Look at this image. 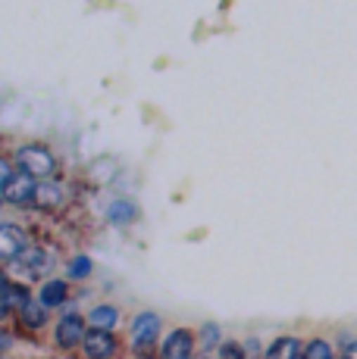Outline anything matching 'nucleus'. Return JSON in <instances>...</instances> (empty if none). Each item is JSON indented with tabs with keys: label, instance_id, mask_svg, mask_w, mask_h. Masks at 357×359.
<instances>
[{
	"label": "nucleus",
	"instance_id": "2",
	"mask_svg": "<svg viewBox=\"0 0 357 359\" xmlns=\"http://www.w3.org/2000/svg\"><path fill=\"white\" fill-rule=\"evenodd\" d=\"M157 331H160V319L154 313H141L138 319L132 322V350L141 359L154 356V341H157Z\"/></svg>",
	"mask_w": 357,
	"mask_h": 359
},
{
	"label": "nucleus",
	"instance_id": "10",
	"mask_svg": "<svg viewBox=\"0 0 357 359\" xmlns=\"http://www.w3.org/2000/svg\"><path fill=\"white\" fill-rule=\"evenodd\" d=\"M301 356V341L298 337H279L270 350H266L264 359H298Z\"/></svg>",
	"mask_w": 357,
	"mask_h": 359
},
{
	"label": "nucleus",
	"instance_id": "20",
	"mask_svg": "<svg viewBox=\"0 0 357 359\" xmlns=\"http://www.w3.org/2000/svg\"><path fill=\"white\" fill-rule=\"evenodd\" d=\"M342 359H357V341H345V347H342Z\"/></svg>",
	"mask_w": 357,
	"mask_h": 359
},
{
	"label": "nucleus",
	"instance_id": "4",
	"mask_svg": "<svg viewBox=\"0 0 357 359\" xmlns=\"http://www.w3.org/2000/svg\"><path fill=\"white\" fill-rule=\"evenodd\" d=\"M85 319H82L75 309H70V313L63 316V319L57 322V344L63 350H72L75 344H85Z\"/></svg>",
	"mask_w": 357,
	"mask_h": 359
},
{
	"label": "nucleus",
	"instance_id": "13",
	"mask_svg": "<svg viewBox=\"0 0 357 359\" xmlns=\"http://www.w3.org/2000/svg\"><path fill=\"white\" fill-rule=\"evenodd\" d=\"M88 322H91L94 328H104V331H110L119 322V313H116L113 306H94L91 309V316H88Z\"/></svg>",
	"mask_w": 357,
	"mask_h": 359
},
{
	"label": "nucleus",
	"instance_id": "11",
	"mask_svg": "<svg viewBox=\"0 0 357 359\" xmlns=\"http://www.w3.org/2000/svg\"><path fill=\"white\" fill-rule=\"evenodd\" d=\"M66 297H70V291H66V281H47V285L41 287V303H44L47 309L63 306Z\"/></svg>",
	"mask_w": 357,
	"mask_h": 359
},
{
	"label": "nucleus",
	"instance_id": "3",
	"mask_svg": "<svg viewBox=\"0 0 357 359\" xmlns=\"http://www.w3.org/2000/svg\"><path fill=\"white\" fill-rule=\"evenodd\" d=\"M35 191H38L35 178L25 175V172H16L13 178H6L4 182V200L6 203H16V206L35 203Z\"/></svg>",
	"mask_w": 357,
	"mask_h": 359
},
{
	"label": "nucleus",
	"instance_id": "8",
	"mask_svg": "<svg viewBox=\"0 0 357 359\" xmlns=\"http://www.w3.org/2000/svg\"><path fill=\"white\" fill-rule=\"evenodd\" d=\"M29 303H32V300H29V291H25V287H19L16 281H10V278L4 281V316L16 313V309L22 313Z\"/></svg>",
	"mask_w": 357,
	"mask_h": 359
},
{
	"label": "nucleus",
	"instance_id": "17",
	"mask_svg": "<svg viewBox=\"0 0 357 359\" xmlns=\"http://www.w3.org/2000/svg\"><path fill=\"white\" fill-rule=\"evenodd\" d=\"M91 275V259L88 257H75L70 262V278H88Z\"/></svg>",
	"mask_w": 357,
	"mask_h": 359
},
{
	"label": "nucleus",
	"instance_id": "19",
	"mask_svg": "<svg viewBox=\"0 0 357 359\" xmlns=\"http://www.w3.org/2000/svg\"><path fill=\"white\" fill-rule=\"evenodd\" d=\"M216 341H219V328H216V325H204V347L214 350Z\"/></svg>",
	"mask_w": 357,
	"mask_h": 359
},
{
	"label": "nucleus",
	"instance_id": "9",
	"mask_svg": "<svg viewBox=\"0 0 357 359\" xmlns=\"http://www.w3.org/2000/svg\"><path fill=\"white\" fill-rule=\"evenodd\" d=\"M16 262H19V269H22V272H29V275H44L47 269H51V253L29 247V250H25Z\"/></svg>",
	"mask_w": 357,
	"mask_h": 359
},
{
	"label": "nucleus",
	"instance_id": "15",
	"mask_svg": "<svg viewBox=\"0 0 357 359\" xmlns=\"http://www.w3.org/2000/svg\"><path fill=\"white\" fill-rule=\"evenodd\" d=\"M19 319H22V325H29V328H41L47 322V306L44 303H29V306L19 313Z\"/></svg>",
	"mask_w": 357,
	"mask_h": 359
},
{
	"label": "nucleus",
	"instance_id": "14",
	"mask_svg": "<svg viewBox=\"0 0 357 359\" xmlns=\"http://www.w3.org/2000/svg\"><path fill=\"white\" fill-rule=\"evenodd\" d=\"M60 200H63V188H60V184H38V191H35V203L38 206H57Z\"/></svg>",
	"mask_w": 357,
	"mask_h": 359
},
{
	"label": "nucleus",
	"instance_id": "7",
	"mask_svg": "<svg viewBox=\"0 0 357 359\" xmlns=\"http://www.w3.org/2000/svg\"><path fill=\"white\" fill-rule=\"evenodd\" d=\"M191 347H195V341H191V331L178 328L173 334L163 341L160 347V359H191Z\"/></svg>",
	"mask_w": 357,
	"mask_h": 359
},
{
	"label": "nucleus",
	"instance_id": "16",
	"mask_svg": "<svg viewBox=\"0 0 357 359\" xmlns=\"http://www.w3.org/2000/svg\"><path fill=\"white\" fill-rule=\"evenodd\" d=\"M304 359H332V347L326 341H311L304 350Z\"/></svg>",
	"mask_w": 357,
	"mask_h": 359
},
{
	"label": "nucleus",
	"instance_id": "6",
	"mask_svg": "<svg viewBox=\"0 0 357 359\" xmlns=\"http://www.w3.org/2000/svg\"><path fill=\"white\" fill-rule=\"evenodd\" d=\"M85 353H88V359H110L113 356V350H116V341H113V334L110 331H104V328H91L85 334Z\"/></svg>",
	"mask_w": 357,
	"mask_h": 359
},
{
	"label": "nucleus",
	"instance_id": "1",
	"mask_svg": "<svg viewBox=\"0 0 357 359\" xmlns=\"http://www.w3.org/2000/svg\"><path fill=\"white\" fill-rule=\"evenodd\" d=\"M16 165H19V172H25V175L44 178V175H51V172L57 169V160H53V154L47 147H41V144H29V147L16 150Z\"/></svg>",
	"mask_w": 357,
	"mask_h": 359
},
{
	"label": "nucleus",
	"instance_id": "12",
	"mask_svg": "<svg viewBox=\"0 0 357 359\" xmlns=\"http://www.w3.org/2000/svg\"><path fill=\"white\" fill-rule=\"evenodd\" d=\"M107 216H110V222H113V225H129V222H135L138 210H135V203H126V200H116V203L107 210Z\"/></svg>",
	"mask_w": 357,
	"mask_h": 359
},
{
	"label": "nucleus",
	"instance_id": "18",
	"mask_svg": "<svg viewBox=\"0 0 357 359\" xmlns=\"http://www.w3.org/2000/svg\"><path fill=\"white\" fill-rule=\"evenodd\" d=\"M219 359H245V347H238L235 341H226L219 350Z\"/></svg>",
	"mask_w": 357,
	"mask_h": 359
},
{
	"label": "nucleus",
	"instance_id": "5",
	"mask_svg": "<svg viewBox=\"0 0 357 359\" xmlns=\"http://www.w3.org/2000/svg\"><path fill=\"white\" fill-rule=\"evenodd\" d=\"M29 250V234H25L19 225H4L0 229V253L6 259H19Z\"/></svg>",
	"mask_w": 357,
	"mask_h": 359
}]
</instances>
